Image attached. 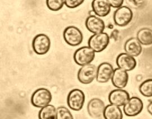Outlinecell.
<instances>
[{
    "label": "cell",
    "mask_w": 152,
    "mask_h": 119,
    "mask_svg": "<svg viewBox=\"0 0 152 119\" xmlns=\"http://www.w3.org/2000/svg\"><path fill=\"white\" fill-rule=\"evenodd\" d=\"M105 107L102 100L99 98H93L88 103L87 111L92 118L99 119L103 115Z\"/></svg>",
    "instance_id": "30bf717a"
},
{
    "label": "cell",
    "mask_w": 152,
    "mask_h": 119,
    "mask_svg": "<svg viewBox=\"0 0 152 119\" xmlns=\"http://www.w3.org/2000/svg\"><path fill=\"white\" fill-rule=\"evenodd\" d=\"M65 0H46V5L49 10L53 11L61 10L65 4Z\"/></svg>",
    "instance_id": "603a6c76"
},
{
    "label": "cell",
    "mask_w": 152,
    "mask_h": 119,
    "mask_svg": "<svg viewBox=\"0 0 152 119\" xmlns=\"http://www.w3.org/2000/svg\"><path fill=\"white\" fill-rule=\"evenodd\" d=\"M111 7L118 9L122 6L124 0H108Z\"/></svg>",
    "instance_id": "484cf974"
},
{
    "label": "cell",
    "mask_w": 152,
    "mask_h": 119,
    "mask_svg": "<svg viewBox=\"0 0 152 119\" xmlns=\"http://www.w3.org/2000/svg\"><path fill=\"white\" fill-rule=\"evenodd\" d=\"M56 109L54 106L49 104L39 110L38 113L39 119H56Z\"/></svg>",
    "instance_id": "ffe728a7"
},
{
    "label": "cell",
    "mask_w": 152,
    "mask_h": 119,
    "mask_svg": "<svg viewBox=\"0 0 152 119\" xmlns=\"http://www.w3.org/2000/svg\"><path fill=\"white\" fill-rule=\"evenodd\" d=\"M91 6L94 13L99 17L107 16L111 10L108 0H93Z\"/></svg>",
    "instance_id": "2e32d148"
},
{
    "label": "cell",
    "mask_w": 152,
    "mask_h": 119,
    "mask_svg": "<svg viewBox=\"0 0 152 119\" xmlns=\"http://www.w3.org/2000/svg\"><path fill=\"white\" fill-rule=\"evenodd\" d=\"M139 91L144 97H152V79L143 81L139 87Z\"/></svg>",
    "instance_id": "44dd1931"
},
{
    "label": "cell",
    "mask_w": 152,
    "mask_h": 119,
    "mask_svg": "<svg viewBox=\"0 0 152 119\" xmlns=\"http://www.w3.org/2000/svg\"><path fill=\"white\" fill-rule=\"evenodd\" d=\"M85 25L88 31L94 34L103 33L105 25L103 20L99 16L91 15L86 20Z\"/></svg>",
    "instance_id": "4fadbf2b"
},
{
    "label": "cell",
    "mask_w": 152,
    "mask_h": 119,
    "mask_svg": "<svg viewBox=\"0 0 152 119\" xmlns=\"http://www.w3.org/2000/svg\"><path fill=\"white\" fill-rule=\"evenodd\" d=\"M52 98V94L49 89L41 88L33 93L31 97V103L36 107L43 108L49 105Z\"/></svg>",
    "instance_id": "6da1fadb"
},
{
    "label": "cell",
    "mask_w": 152,
    "mask_h": 119,
    "mask_svg": "<svg viewBox=\"0 0 152 119\" xmlns=\"http://www.w3.org/2000/svg\"><path fill=\"white\" fill-rule=\"evenodd\" d=\"M56 119H74V118L68 108L60 106L56 109Z\"/></svg>",
    "instance_id": "7402d4cb"
},
{
    "label": "cell",
    "mask_w": 152,
    "mask_h": 119,
    "mask_svg": "<svg viewBox=\"0 0 152 119\" xmlns=\"http://www.w3.org/2000/svg\"><path fill=\"white\" fill-rule=\"evenodd\" d=\"M147 110L148 112L152 115V101L151 102L147 107Z\"/></svg>",
    "instance_id": "4316f807"
},
{
    "label": "cell",
    "mask_w": 152,
    "mask_h": 119,
    "mask_svg": "<svg viewBox=\"0 0 152 119\" xmlns=\"http://www.w3.org/2000/svg\"><path fill=\"white\" fill-rule=\"evenodd\" d=\"M63 38L68 45L75 47L81 44L83 37L80 29L75 26H69L64 30Z\"/></svg>",
    "instance_id": "52a82bcc"
},
{
    "label": "cell",
    "mask_w": 152,
    "mask_h": 119,
    "mask_svg": "<svg viewBox=\"0 0 152 119\" xmlns=\"http://www.w3.org/2000/svg\"><path fill=\"white\" fill-rule=\"evenodd\" d=\"M127 2L131 7L136 9H140L144 8L147 5L148 0H127Z\"/></svg>",
    "instance_id": "cb8c5ba5"
},
{
    "label": "cell",
    "mask_w": 152,
    "mask_h": 119,
    "mask_svg": "<svg viewBox=\"0 0 152 119\" xmlns=\"http://www.w3.org/2000/svg\"><path fill=\"white\" fill-rule=\"evenodd\" d=\"M129 78V76L127 71L118 67L114 69L111 80L114 87L118 89H123L126 87Z\"/></svg>",
    "instance_id": "9a60e30c"
},
{
    "label": "cell",
    "mask_w": 152,
    "mask_h": 119,
    "mask_svg": "<svg viewBox=\"0 0 152 119\" xmlns=\"http://www.w3.org/2000/svg\"><path fill=\"white\" fill-rule=\"evenodd\" d=\"M85 0H65V5L69 9L76 8L83 3Z\"/></svg>",
    "instance_id": "d4e9b609"
},
{
    "label": "cell",
    "mask_w": 152,
    "mask_h": 119,
    "mask_svg": "<svg viewBox=\"0 0 152 119\" xmlns=\"http://www.w3.org/2000/svg\"><path fill=\"white\" fill-rule=\"evenodd\" d=\"M137 39L142 45L152 44V30L149 28H142L137 33Z\"/></svg>",
    "instance_id": "d6986e66"
},
{
    "label": "cell",
    "mask_w": 152,
    "mask_h": 119,
    "mask_svg": "<svg viewBox=\"0 0 152 119\" xmlns=\"http://www.w3.org/2000/svg\"><path fill=\"white\" fill-rule=\"evenodd\" d=\"M51 47V41L45 34H39L35 36L32 41V48L34 52L38 55L46 54Z\"/></svg>",
    "instance_id": "5b68a950"
},
{
    "label": "cell",
    "mask_w": 152,
    "mask_h": 119,
    "mask_svg": "<svg viewBox=\"0 0 152 119\" xmlns=\"http://www.w3.org/2000/svg\"><path fill=\"white\" fill-rule=\"evenodd\" d=\"M110 42V37L107 33L95 34L89 38L88 46L95 52H101L106 49Z\"/></svg>",
    "instance_id": "3957f363"
},
{
    "label": "cell",
    "mask_w": 152,
    "mask_h": 119,
    "mask_svg": "<svg viewBox=\"0 0 152 119\" xmlns=\"http://www.w3.org/2000/svg\"><path fill=\"white\" fill-rule=\"evenodd\" d=\"M133 12L129 7L124 6L114 11L113 20L119 27H125L129 24L133 18Z\"/></svg>",
    "instance_id": "8992f818"
},
{
    "label": "cell",
    "mask_w": 152,
    "mask_h": 119,
    "mask_svg": "<svg viewBox=\"0 0 152 119\" xmlns=\"http://www.w3.org/2000/svg\"><path fill=\"white\" fill-rule=\"evenodd\" d=\"M95 57V52L89 46H85L76 50L73 59L77 65L82 66L91 64Z\"/></svg>",
    "instance_id": "7a4b0ae2"
},
{
    "label": "cell",
    "mask_w": 152,
    "mask_h": 119,
    "mask_svg": "<svg viewBox=\"0 0 152 119\" xmlns=\"http://www.w3.org/2000/svg\"><path fill=\"white\" fill-rule=\"evenodd\" d=\"M114 69L108 62H103L99 65L97 69L96 81L100 83H107L112 79Z\"/></svg>",
    "instance_id": "7c38bea8"
},
{
    "label": "cell",
    "mask_w": 152,
    "mask_h": 119,
    "mask_svg": "<svg viewBox=\"0 0 152 119\" xmlns=\"http://www.w3.org/2000/svg\"><path fill=\"white\" fill-rule=\"evenodd\" d=\"M85 95L79 89H75L69 93L67 97V104L71 110L76 111H80L84 105Z\"/></svg>",
    "instance_id": "277c9868"
},
{
    "label": "cell",
    "mask_w": 152,
    "mask_h": 119,
    "mask_svg": "<svg viewBox=\"0 0 152 119\" xmlns=\"http://www.w3.org/2000/svg\"><path fill=\"white\" fill-rule=\"evenodd\" d=\"M124 49L126 54L133 57L139 56L142 50L141 44L136 38L129 39L125 44Z\"/></svg>",
    "instance_id": "e0dca14e"
},
{
    "label": "cell",
    "mask_w": 152,
    "mask_h": 119,
    "mask_svg": "<svg viewBox=\"0 0 152 119\" xmlns=\"http://www.w3.org/2000/svg\"><path fill=\"white\" fill-rule=\"evenodd\" d=\"M116 64L119 68L126 71L134 70L137 64L134 57L126 53H122L117 56Z\"/></svg>",
    "instance_id": "5bb4252c"
},
{
    "label": "cell",
    "mask_w": 152,
    "mask_h": 119,
    "mask_svg": "<svg viewBox=\"0 0 152 119\" xmlns=\"http://www.w3.org/2000/svg\"><path fill=\"white\" fill-rule=\"evenodd\" d=\"M98 67L94 64L82 66L80 69L77 74L79 81L84 84L91 83L96 78Z\"/></svg>",
    "instance_id": "ba28073f"
},
{
    "label": "cell",
    "mask_w": 152,
    "mask_h": 119,
    "mask_svg": "<svg viewBox=\"0 0 152 119\" xmlns=\"http://www.w3.org/2000/svg\"><path fill=\"white\" fill-rule=\"evenodd\" d=\"M103 116L105 119H123V114L120 107L112 104L105 107Z\"/></svg>",
    "instance_id": "ac0fdd59"
},
{
    "label": "cell",
    "mask_w": 152,
    "mask_h": 119,
    "mask_svg": "<svg viewBox=\"0 0 152 119\" xmlns=\"http://www.w3.org/2000/svg\"><path fill=\"white\" fill-rule=\"evenodd\" d=\"M130 98L129 93L122 89H114L109 94V101L110 103L118 107L124 106Z\"/></svg>",
    "instance_id": "8fae6325"
},
{
    "label": "cell",
    "mask_w": 152,
    "mask_h": 119,
    "mask_svg": "<svg viewBox=\"0 0 152 119\" xmlns=\"http://www.w3.org/2000/svg\"><path fill=\"white\" fill-rule=\"evenodd\" d=\"M144 107V104L141 99L137 97H132L124 106L125 115L129 117H134L140 114Z\"/></svg>",
    "instance_id": "9c48e42d"
}]
</instances>
